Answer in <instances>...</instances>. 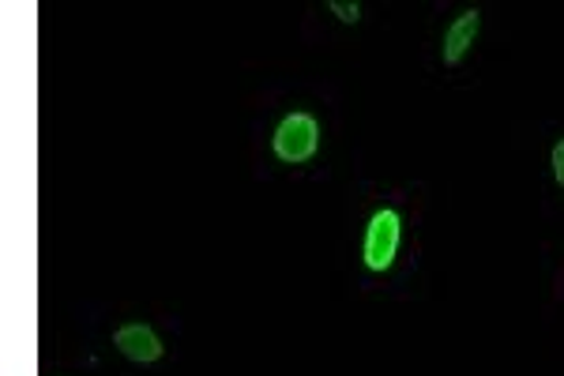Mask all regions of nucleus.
Segmentation results:
<instances>
[{
  "instance_id": "f257e3e1",
  "label": "nucleus",
  "mask_w": 564,
  "mask_h": 376,
  "mask_svg": "<svg viewBox=\"0 0 564 376\" xmlns=\"http://www.w3.org/2000/svg\"><path fill=\"white\" fill-rule=\"evenodd\" d=\"M399 237H403V218L399 211H377L366 226V245H361V256H366V268L369 271H388L395 264L399 253Z\"/></svg>"
},
{
  "instance_id": "f03ea898",
  "label": "nucleus",
  "mask_w": 564,
  "mask_h": 376,
  "mask_svg": "<svg viewBox=\"0 0 564 376\" xmlns=\"http://www.w3.org/2000/svg\"><path fill=\"white\" fill-rule=\"evenodd\" d=\"M321 147V125L313 114H290L275 128V154L282 162H308Z\"/></svg>"
},
{
  "instance_id": "39448f33",
  "label": "nucleus",
  "mask_w": 564,
  "mask_h": 376,
  "mask_svg": "<svg viewBox=\"0 0 564 376\" xmlns=\"http://www.w3.org/2000/svg\"><path fill=\"white\" fill-rule=\"evenodd\" d=\"M327 8H332V12L339 15L343 23H358L361 20V8L358 4H343V0H332Z\"/></svg>"
},
{
  "instance_id": "7ed1b4c3",
  "label": "nucleus",
  "mask_w": 564,
  "mask_h": 376,
  "mask_svg": "<svg viewBox=\"0 0 564 376\" xmlns=\"http://www.w3.org/2000/svg\"><path fill=\"white\" fill-rule=\"evenodd\" d=\"M113 346L121 351L129 362H140V365H151L162 357V339L151 332L148 324H129V327H117L113 335Z\"/></svg>"
},
{
  "instance_id": "423d86ee",
  "label": "nucleus",
  "mask_w": 564,
  "mask_h": 376,
  "mask_svg": "<svg viewBox=\"0 0 564 376\" xmlns=\"http://www.w3.org/2000/svg\"><path fill=\"white\" fill-rule=\"evenodd\" d=\"M553 178H557V185L564 189V140L553 147Z\"/></svg>"
},
{
  "instance_id": "20e7f679",
  "label": "nucleus",
  "mask_w": 564,
  "mask_h": 376,
  "mask_svg": "<svg viewBox=\"0 0 564 376\" xmlns=\"http://www.w3.org/2000/svg\"><path fill=\"white\" fill-rule=\"evenodd\" d=\"M481 31V15L470 8V12H463L456 23L444 31V64H459L463 57L470 53V45H475Z\"/></svg>"
}]
</instances>
